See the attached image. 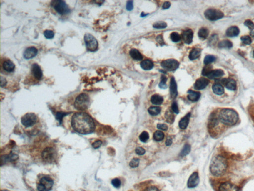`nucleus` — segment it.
I'll return each mask as SVG.
<instances>
[{"label": "nucleus", "mask_w": 254, "mask_h": 191, "mask_svg": "<svg viewBox=\"0 0 254 191\" xmlns=\"http://www.w3.org/2000/svg\"><path fill=\"white\" fill-rule=\"evenodd\" d=\"M71 124L73 129L81 134H88L95 129L93 119L84 112L75 113L71 118Z\"/></svg>", "instance_id": "1"}, {"label": "nucleus", "mask_w": 254, "mask_h": 191, "mask_svg": "<svg viewBox=\"0 0 254 191\" xmlns=\"http://www.w3.org/2000/svg\"><path fill=\"white\" fill-rule=\"evenodd\" d=\"M228 163L224 156L218 155L214 156L210 164V171L214 176L220 177L227 172Z\"/></svg>", "instance_id": "2"}, {"label": "nucleus", "mask_w": 254, "mask_h": 191, "mask_svg": "<svg viewBox=\"0 0 254 191\" xmlns=\"http://www.w3.org/2000/svg\"><path fill=\"white\" fill-rule=\"evenodd\" d=\"M218 118L225 127L235 126L238 123L239 116L236 111L230 108H223L218 115Z\"/></svg>", "instance_id": "3"}, {"label": "nucleus", "mask_w": 254, "mask_h": 191, "mask_svg": "<svg viewBox=\"0 0 254 191\" xmlns=\"http://www.w3.org/2000/svg\"><path fill=\"white\" fill-rule=\"evenodd\" d=\"M90 105V98L88 95L81 93L78 95L75 100L74 106L78 111H84L88 108Z\"/></svg>", "instance_id": "4"}, {"label": "nucleus", "mask_w": 254, "mask_h": 191, "mask_svg": "<svg viewBox=\"0 0 254 191\" xmlns=\"http://www.w3.org/2000/svg\"><path fill=\"white\" fill-rule=\"evenodd\" d=\"M51 6L57 13L61 15L68 14L71 11L70 8L64 1L54 0L51 1Z\"/></svg>", "instance_id": "5"}, {"label": "nucleus", "mask_w": 254, "mask_h": 191, "mask_svg": "<svg viewBox=\"0 0 254 191\" xmlns=\"http://www.w3.org/2000/svg\"><path fill=\"white\" fill-rule=\"evenodd\" d=\"M57 152L54 147H47L44 149L42 152V158L45 162L52 163L57 158Z\"/></svg>", "instance_id": "6"}, {"label": "nucleus", "mask_w": 254, "mask_h": 191, "mask_svg": "<svg viewBox=\"0 0 254 191\" xmlns=\"http://www.w3.org/2000/svg\"><path fill=\"white\" fill-rule=\"evenodd\" d=\"M84 40L86 47L88 51L94 52L96 51L98 47L97 39L91 34L87 33L84 35Z\"/></svg>", "instance_id": "7"}, {"label": "nucleus", "mask_w": 254, "mask_h": 191, "mask_svg": "<svg viewBox=\"0 0 254 191\" xmlns=\"http://www.w3.org/2000/svg\"><path fill=\"white\" fill-rule=\"evenodd\" d=\"M54 184L53 180L48 176L42 177L37 184V189L39 191H50Z\"/></svg>", "instance_id": "8"}, {"label": "nucleus", "mask_w": 254, "mask_h": 191, "mask_svg": "<svg viewBox=\"0 0 254 191\" xmlns=\"http://www.w3.org/2000/svg\"><path fill=\"white\" fill-rule=\"evenodd\" d=\"M38 121V118L34 113H27L21 119V123L26 127H30L34 126Z\"/></svg>", "instance_id": "9"}, {"label": "nucleus", "mask_w": 254, "mask_h": 191, "mask_svg": "<svg viewBox=\"0 0 254 191\" xmlns=\"http://www.w3.org/2000/svg\"><path fill=\"white\" fill-rule=\"evenodd\" d=\"M205 17L211 21H216L221 19L223 17L224 14L219 10L214 9H210L206 10L205 12Z\"/></svg>", "instance_id": "10"}, {"label": "nucleus", "mask_w": 254, "mask_h": 191, "mask_svg": "<svg viewBox=\"0 0 254 191\" xmlns=\"http://www.w3.org/2000/svg\"><path fill=\"white\" fill-rule=\"evenodd\" d=\"M161 65L163 68L168 71H174L179 66V63L175 59H167L161 62Z\"/></svg>", "instance_id": "11"}, {"label": "nucleus", "mask_w": 254, "mask_h": 191, "mask_svg": "<svg viewBox=\"0 0 254 191\" xmlns=\"http://www.w3.org/2000/svg\"><path fill=\"white\" fill-rule=\"evenodd\" d=\"M218 191H240V190L238 186L233 183L226 182L219 186Z\"/></svg>", "instance_id": "12"}, {"label": "nucleus", "mask_w": 254, "mask_h": 191, "mask_svg": "<svg viewBox=\"0 0 254 191\" xmlns=\"http://www.w3.org/2000/svg\"><path fill=\"white\" fill-rule=\"evenodd\" d=\"M32 75L37 80H40L43 76V73L40 66L37 63L32 65L31 68Z\"/></svg>", "instance_id": "13"}, {"label": "nucleus", "mask_w": 254, "mask_h": 191, "mask_svg": "<svg viewBox=\"0 0 254 191\" xmlns=\"http://www.w3.org/2000/svg\"><path fill=\"white\" fill-rule=\"evenodd\" d=\"M200 182L199 176L198 172H195L190 175L188 181V187L189 188H195L198 185Z\"/></svg>", "instance_id": "14"}, {"label": "nucleus", "mask_w": 254, "mask_h": 191, "mask_svg": "<svg viewBox=\"0 0 254 191\" xmlns=\"http://www.w3.org/2000/svg\"><path fill=\"white\" fill-rule=\"evenodd\" d=\"M38 53V50L37 48L31 46L28 47L25 50L24 53V57L26 59H30L35 57Z\"/></svg>", "instance_id": "15"}, {"label": "nucleus", "mask_w": 254, "mask_h": 191, "mask_svg": "<svg viewBox=\"0 0 254 191\" xmlns=\"http://www.w3.org/2000/svg\"><path fill=\"white\" fill-rule=\"evenodd\" d=\"M209 84V81L205 78H200L197 80L194 84V88L197 90L204 89Z\"/></svg>", "instance_id": "16"}, {"label": "nucleus", "mask_w": 254, "mask_h": 191, "mask_svg": "<svg viewBox=\"0 0 254 191\" xmlns=\"http://www.w3.org/2000/svg\"><path fill=\"white\" fill-rule=\"evenodd\" d=\"M2 67L6 72L11 73L14 71L15 69V65L12 61L10 59H5L2 63Z\"/></svg>", "instance_id": "17"}, {"label": "nucleus", "mask_w": 254, "mask_h": 191, "mask_svg": "<svg viewBox=\"0 0 254 191\" xmlns=\"http://www.w3.org/2000/svg\"><path fill=\"white\" fill-rule=\"evenodd\" d=\"M182 38L185 43L190 44L192 42L193 38V32L190 29H188L183 32Z\"/></svg>", "instance_id": "18"}, {"label": "nucleus", "mask_w": 254, "mask_h": 191, "mask_svg": "<svg viewBox=\"0 0 254 191\" xmlns=\"http://www.w3.org/2000/svg\"><path fill=\"white\" fill-rule=\"evenodd\" d=\"M170 95L172 98H175L177 96V86L176 82L174 77H172L170 81Z\"/></svg>", "instance_id": "19"}, {"label": "nucleus", "mask_w": 254, "mask_h": 191, "mask_svg": "<svg viewBox=\"0 0 254 191\" xmlns=\"http://www.w3.org/2000/svg\"><path fill=\"white\" fill-rule=\"evenodd\" d=\"M190 116V113H189L180 120L179 123V126L181 129H186V127H187L189 124Z\"/></svg>", "instance_id": "20"}, {"label": "nucleus", "mask_w": 254, "mask_h": 191, "mask_svg": "<svg viewBox=\"0 0 254 191\" xmlns=\"http://www.w3.org/2000/svg\"><path fill=\"white\" fill-rule=\"evenodd\" d=\"M188 98L190 101L196 102V101H198L200 98V93L195 92V91H192V90H189L188 92Z\"/></svg>", "instance_id": "21"}, {"label": "nucleus", "mask_w": 254, "mask_h": 191, "mask_svg": "<svg viewBox=\"0 0 254 191\" xmlns=\"http://www.w3.org/2000/svg\"><path fill=\"white\" fill-rule=\"evenodd\" d=\"M224 75V72L220 69L212 70L210 73L208 74L207 77L210 79H214V78H219Z\"/></svg>", "instance_id": "22"}, {"label": "nucleus", "mask_w": 254, "mask_h": 191, "mask_svg": "<svg viewBox=\"0 0 254 191\" xmlns=\"http://www.w3.org/2000/svg\"><path fill=\"white\" fill-rule=\"evenodd\" d=\"M239 32L240 31L238 27L233 26L227 29L226 34L229 37H236L239 34Z\"/></svg>", "instance_id": "23"}, {"label": "nucleus", "mask_w": 254, "mask_h": 191, "mask_svg": "<svg viewBox=\"0 0 254 191\" xmlns=\"http://www.w3.org/2000/svg\"><path fill=\"white\" fill-rule=\"evenodd\" d=\"M201 54V50L198 48H195L193 49L189 54V58L191 60L198 59Z\"/></svg>", "instance_id": "24"}, {"label": "nucleus", "mask_w": 254, "mask_h": 191, "mask_svg": "<svg viewBox=\"0 0 254 191\" xmlns=\"http://www.w3.org/2000/svg\"><path fill=\"white\" fill-rule=\"evenodd\" d=\"M141 67L144 70H150L153 67V63L150 60L146 59L141 63Z\"/></svg>", "instance_id": "25"}, {"label": "nucleus", "mask_w": 254, "mask_h": 191, "mask_svg": "<svg viewBox=\"0 0 254 191\" xmlns=\"http://www.w3.org/2000/svg\"><path fill=\"white\" fill-rule=\"evenodd\" d=\"M213 92L217 95H221L224 92V88L220 84H215L213 86Z\"/></svg>", "instance_id": "26"}, {"label": "nucleus", "mask_w": 254, "mask_h": 191, "mask_svg": "<svg viewBox=\"0 0 254 191\" xmlns=\"http://www.w3.org/2000/svg\"><path fill=\"white\" fill-rule=\"evenodd\" d=\"M130 55L133 59L136 60H141L143 59V56L137 50L132 49L130 51Z\"/></svg>", "instance_id": "27"}, {"label": "nucleus", "mask_w": 254, "mask_h": 191, "mask_svg": "<svg viewBox=\"0 0 254 191\" xmlns=\"http://www.w3.org/2000/svg\"><path fill=\"white\" fill-rule=\"evenodd\" d=\"M151 103L156 105H159L162 104L163 102V98L158 95H154L151 98Z\"/></svg>", "instance_id": "28"}, {"label": "nucleus", "mask_w": 254, "mask_h": 191, "mask_svg": "<svg viewBox=\"0 0 254 191\" xmlns=\"http://www.w3.org/2000/svg\"><path fill=\"white\" fill-rule=\"evenodd\" d=\"M225 85L227 89L229 90L234 91L236 89V83L233 79L226 80Z\"/></svg>", "instance_id": "29"}, {"label": "nucleus", "mask_w": 254, "mask_h": 191, "mask_svg": "<svg viewBox=\"0 0 254 191\" xmlns=\"http://www.w3.org/2000/svg\"><path fill=\"white\" fill-rule=\"evenodd\" d=\"M209 32L206 28L203 27L199 30L198 32V37L202 39H205L208 37Z\"/></svg>", "instance_id": "30"}, {"label": "nucleus", "mask_w": 254, "mask_h": 191, "mask_svg": "<svg viewBox=\"0 0 254 191\" xmlns=\"http://www.w3.org/2000/svg\"><path fill=\"white\" fill-rule=\"evenodd\" d=\"M161 108L158 107H151L148 109V111L151 116H157L161 113Z\"/></svg>", "instance_id": "31"}, {"label": "nucleus", "mask_w": 254, "mask_h": 191, "mask_svg": "<svg viewBox=\"0 0 254 191\" xmlns=\"http://www.w3.org/2000/svg\"><path fill=\"white\" fill-rule=\"evenodd\" d=\"M164 138V134L161 131H156L153 134V139L157 141H161Z\"/></svg>", "instance_id": "32"}, {"label": "nucleus", "mask_w": 254, "mask_h": 191, "mask_svg": "<svg viewBox=\"0 0 254 191\" xmlns=\"http://www.w3.org/2000/svg\"><path fill=\"white\" fill-rule=\"evenodd\" d=\"M218 46L220 48H230L232 47V43L229 40H225L219 42Z\"/></svg>", "instance_id": "33"}, {"label": "nucleus", "mask_w": 254, "mask_h": 191, "mask_svg": "<svg viewBox=\"0 0 254 191\" xmlns=\"http://www.w3.org/2000/svg\"><path fill=\"white\" fill-rule=\"evenodd\" d=\"M190 151V145L189 144H186L185 145L184 148H183L182 150L181 151L180 153V156H184L188 154Z\"/></svg>", "instance_id": "34"}, {"label": "nucleus", "mask_w": 254, "mask_h": 191, "mask_svg": "<svg viewBox=\"0 0 254 191\" xmlns=\"http://www.w3.org/2000/svg\"><path fill=\"white\" fill-rule=\"evenodd\" d=\"M215 60V57H214V56L208 55L206 56L205 57V59H204V63L205 65H208V64H210L214 61Z\"/></svg>", "instance_id": "35"}, {"label": "nucleus", "mask_w": 254, "mask_h": 191, "mask_svg": "<svg viewBox=\"0 0 254 191\" xmlns=\"http://www.w3.org/2000/svg\"><path fill=\"white\" fill-rule=\"evenodd\" d=\"M149 134H148V132L146 131H143L141 134H140L139 138L141 142H146L148 141V139H149Z\"/></svg>", "instance_id": "36"}, {"label": "nucleus", "mask_w": 254, "mask_h": 191, "mask_svg": "<svg viewBox=\"0 0 254 191\" xmlns=\"http://www.w3.org/2000/svg\"><path fill=\"white\" fill-rule=\"evenodd\" d=\"M170 38L174 42H179L181 39V37L180 35L175 32H172L171 35H170Z\"/></svg>", "instance_id": "37"}, {"label": "nucleus", "mask_w": 254, "mask_h": 191, "mask_svg": "<svg viewBox=\"0 0 254 191\" xmlns=\"http://www.w3.org/2000/svg\"><path fill=\"white\" fill-rule=\"evenodd\" d=\"M165 118L166 119L167 121L169 123H172L174 118L173 113H172L171 111H170V110H169L168 111H167L165 114Z\"/></svg>", "instance_id": "38"}, {"label": "nucleus", "mask_w": 254, "mask_h": 191, "mask_svg": "<svg viewBox=\"0 0 254 191\" xmlns=\"http://www.w3.org/2000/svg\"><path fill=\"white\" fill-rule=\"evenodd\" d=\"M153 27L156 29H165L167 27V24L164 22H158L155 23Z\"/></svg>", "instance_id": "39"}, {"label": "nucleus", "mask_w": 254, "mask_h": 191, "mask_svg": "<svg viewBox=\"0 0 254 191\" xmlns=\"http://www.w3.org/2000/svg\"><path fill=\"white\" fill-rule=\"evenodd\" d=\"M140 163V159L137 158H135L133 159H132V160L130 161V162L129 163L130 166L132 168H136L138 167Z\"/></svg>", "instance_id": "40"}, {"label": "nucleus", "mask_w": 254, "mask_h": 191, "mask_svg": "<svg viewBox=\"0 0 254 191\" xmlns=\"http://www.w3.org/2000/svg\"><path fill=\"white\" fill-rule=\"evenodd\" d=\"M44 35L47 39H52L54 37V32L50 30H46L44 32Z\"/></svg>", "instance_id": "41"}, {"label": "nucleus", "mask_w": 254, "mask_h": 191, "mask_svg": "<svg viewBox=\"0 0 254 191\" xmlns=\"http://www.w3.org/2000/svg\"><path fill=\"white\" fill-rule=\"evenodd\" d=\"M211 71H212V67H211V66L207 65L205 67L203 68V71H202V74L203 76H207L208 74L210 73Z\"/></svg>", "instance_id": "42"}, {"label": "nucleus", "mask_w": 254, "mask_h": 191, "mask_svg": "<svg viewBox=\"0 0 254 191\" xmlns=\"http://www.w3.org/2000/svg\"><path fill=\"white\" fill-rule=\"evenodd\" d=\"M167 81V78L166 77L164 76H161V81L159 83V86L161 88H162V89H166L167 87V86L166 84V82Z\"/></svg>", "instance_id": "43"}, {"label": "nucleus", "mask_w": 254, "mask_h": 191, "mask_svg": "<svg viewBox=\"0 0 254 191\" xmlns=\"http://www.w3.org/2000/svg\"><path fill=\"white\" fill-rule=\"evenodd\" d=\"M241 39L242 42H243V43H244L245 45H250L251 42H252L251 37L248 35L243 36V37H242Z\"/></svg>", "instance_id": "44"}, {"label": "nucleus", "mask_w": 254, "mask_h": 191, "mask_svg": "<svg viewBox=\"0 0 254 191\" xmlns=\"http://www.w3.org/2000/svg\"><path fill=\"white\" fill-rule=\"evenodd\" d=\"M111 183H112V184L113 185V186L115 188H118L121 186V181L119 180V179H114L112 180Z\"/></svg>", "instance_id": "45"}, {"label": "nucleus", "mask_w": 254, "mask_h": 191, "mask_svg": "<svg viewBox=\"0 0 254 191\" xmlns=\"http://www.w3.org/2000/svg\"><path fill=\"white\" fill-rule=\"evenodd\" d=\"M244 24L245 26L247 27L250 30H253L254 29V24L250 20L248 19V20L245 21Z\"/></svg>", "instance_id": "46"}, {"label": "nucleus", "mask_w": 254, "mask_h": 191, "mask_svg": "<svg viewBox=\"0 0 254 191\" xmlns=\"http://www.w3.org/2000/svg\"><path fill=\"white\" fill-rule=\"evenodd\" d=\"M68 113H62V112H59L56 113V118L57 119L58 121H59V122H61L62 121V118L63 117L66 116Z\"/></svg>", "instance_id": "47"}, {"label": "nucleus", "mask_w": 254, "mask_h": 191, "mask_svg": "<svg viewBox=\"0 0 254 191\" xmlns=\"http://www.w3.org/2000/svg\"><path fill=\"white\" fill-rule=\"evenodd\" d=\"M135 151H136V153H137V154L139 155H143L146 152L145 150L143 147H138L136 148V149L135 150Z\"/></svg>", "instance_id": "48"}, {"label": "nucleus", "mask_w": 254, "mask_h": 191, "mask_svg": "<svg viewBox=\"0 0 254 191\" xmlns=\"http://www.w3.org/2000/svg\"><path fill=\"white\" fill-rule=\"evenodd\" d=\"M157 128L158 129L161 130V131H166L168 129V127L166 124H159L157 125Z\"/></svg>", "instance_id": "49"}, {"label": "nucleus", "mask_w": 254, "mask_h": 191, "mask_svg": "<svg viewBox=\"0 0 254 191\" xmlns=\"http://www.w3.org/2000/svg\"><path fill=\"white\" fill-rule=\"evenodd\" d=\"M172 110L175 113H179V109H178V106H177V104L175 102H173L172 104Z\"/></svg>", "instance_id": "50"}, {"label": "nucleus", "mask_w": 254, "mask_h": 191, "mask_svg": "<svg viewBox=\"0 0 254 191\" xmlns=\"http://www.w3.org/2000/svg\"><path fill=\"white\" fill-rule=\"evenodd\" d=\"M133 2L132 1H128L126 5V9L128 11H132L133 9Z\"/></svg>", "instance_id": "51"}, {"label": "nucleus", "mask_w": 254, "mask_h": 191, "mask_svg": "<svg viewBox=\"0 0 254 191\" xmlns=\"http://www.w3.org/2000/svg\"><path fill=\"white\" fill-rule=\"evenodd\" d=\"M102 142L101 141L97 140V141L94 142L92 144V147L94 148H95V149H97V148H99L101 146V145H102Z\"/></svg>", "instance_id": "52"}, {"label": "nucleus", "mask_w": 254, "mask_h": 191, "mask_svg": "<svg viewBox=\"0 0 254 191\" xmlns=\"http://www.w3.org/2000/svg\"><path fill=\"white\" fill-rule=\"evenodd\" d=\"M156 41L160 45H165V42H164L163 38V37H162L161 35H158L157 36V37H156Z\"/></svg>", "instance_id": "53"}, {"label": "nucleus", "mask_w": 254, "mask_h": 191, "mask_svg": "<svg viewBox=\"0 0 254 191\" xmlns=\"http://www.w3.org/2000/svg\"><path fill=\"white\" fill-rule=\"evenodd\" d=\"M6 84H7V81L6 79V78L3 77H1V87L2 88L6 86Z\"/></svg>", "instance_id": "54"}, {"label": "nucleus", "mask_w": 254, "mask_h": 191, "mask_svg": "<svg viewBox=\"0 0 254 191\" xmlns=\"http://www.w3.org/2000/svg\"><path fill=\"white\" fill-rule=\"evenodd\" d=\"M144 191H159L158 189L155 186H151L147 187Z\"/></svg>", "instance_id": "55"}, {"label": "nucleus", "mask_w": 254, "mask_h": 191, "mask_svg": "<svg viewBox=\"0 0 254 191\" xmlns=\"http://www.w3.org/2000/svg\"><path fill=\"white\" fill-rule=\"evenodd\" d=\"M170 6H171V4H170V2H165L163 4L162 9H168L170 8Z\"/></svg>", "instance_id": "56"}, {"label": "nucleus", "mask_w": 254, "mask_h": 191, "mask_svg": "<svg viewBox=\"0 0 254 191\" xmlns=\"http://www.w3.org/2000/svg\"><path fill=\"white\" fill-rule=\"evenodd\" d=\"M172 143V140L171 139H167L165 142V144L166 146H170L171 145Z\"/></svg>", "instance_id": "57"}, {"label": "nucleus", "mask_w": 254, "mask_h": 191, "mask_svg": "<svg viewBox=\"0 0 254 191\" xmlns=\"http://www.w3.org/2000/svg\"><path fill=\"white\" fill-rule=\"evenodd\" d=\"M147 15H148V14H144V13H142V14H141V17H145V16H147Z\"/></svg>", "instance_id": "58"}, {"label": "nucleus", "mask_w": 254, "mask_h": 191, "mask_svg": "<svg viewBox=\"0 0 254 191\" xmlns=\"http://www.w3.org/2000/svg\"><path fill=\"white\" fill-rule=\"evenodd\" d=\"M2 191H8V190H2Z\"/></svg>", "instance_id": "59"}]
</instances>
